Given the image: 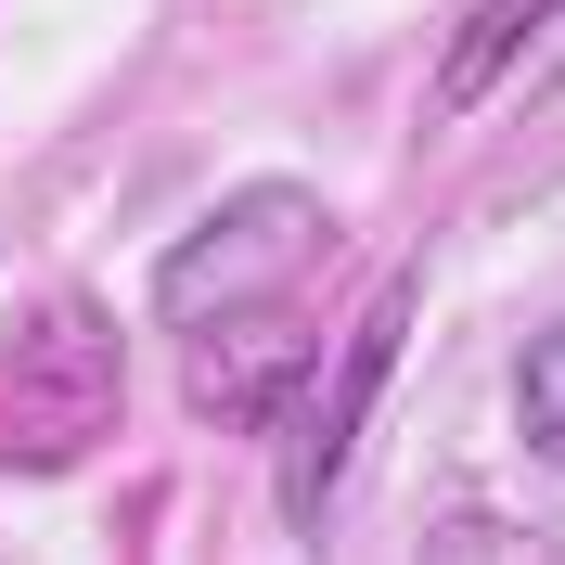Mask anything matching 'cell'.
Here are the masks:
<instances>
[{
  "label": "cell",
  "instance_id": "obj_1",
  "mask_svg": "<svg viewBox=\"0 0 565 565\" xmlns=\"http://www.w3.org/2000/svg\"><path fill=\"white\" fill-rule=\"evenodd\" d=\"M129 412V348L90 296H39L0 348V476H65Z\"/></svg>",
  "mask_w": 565,
  "mask_h": 565
},
{
  "label": "cell",
  "instance_id": "obj_2",
  "mask_svg": "<svg viewBox=\"0 0 565 565\" xmlns=\"http://www.w3.org/2000/svg\"><path fill=\"white\" fill-rule=\"evenodd\" d=\"M321 257H334V206H321L309 180H245V193H218V206L168 245V270H154V321L193 334V321H218V309L296 296Z\"/></svg>",
  "mask_w": 565,
  "mask_h": 565
},
{
  "label": "cell",
  "instance_id": "obj_3",
  "mask_svg": "<svg viewBox=\"0 0 565 565\" xmlns=\"http://www.w3.org/2000/svg\"><path fill=\"white\" fill-rule=\"evenodd\" d=\"M398 334H412V282H386V296L360 309L348 348H321V386H309V412H296V437H282V514H296V527L334 501V476H348V450H360V424H373V398H386Z\"/></svg>",
  "mask_w": 565,
  "mask_h": 565
},
{
  "label": "cell",
  "instance_id": "obj_4",
  "mask_svg": "<svg viewBox=\"0 0 565 565\" xmlns=\"http://www.w3.org/2000/svg\"><path fill=\"white\" fill-rule=\"evenodd\" d=\"M180 348H193V360H180L193 412H206V424H232V437H257V424H270L282 398H296V386L321 373V348L296 334V309H282V296H257V309H218V321H193Z\"/></svg>",
  "mask_w": 565,
  "mask_h": 565
},
{
  "label": "cell",
  "instance_id": "obj_5",
  "mask_svg": "<svg viewBox=\"0 0 565 565\" xmlns=\"http://www.w3.org/2000/svg\"><path fill=\"white\" fill-rule=\"evenodd\" d=\"M553 13H565V0H462V26L437 39V104H450V116L489 104L501 77L527 65V39H553Z\"/></svg>",
  "mask_w": 565,
  "mask_h": 565
},
{
  "label": "cell",
  "instance_id": "obj_6",
  "mask_svg": "<svg viewBox=\"0 0 565 565\" xmlns=\"http://www.w3.org/2000/svg\"><path fill=\"white\" fill-rule=\"evenodd\" d=\"M514 424H527V450H540V462H565V321L540 334L527 360H514Z\"/></svg>",
  "mask_w": 565,
  "mask_h": 565
}]
</instances>
